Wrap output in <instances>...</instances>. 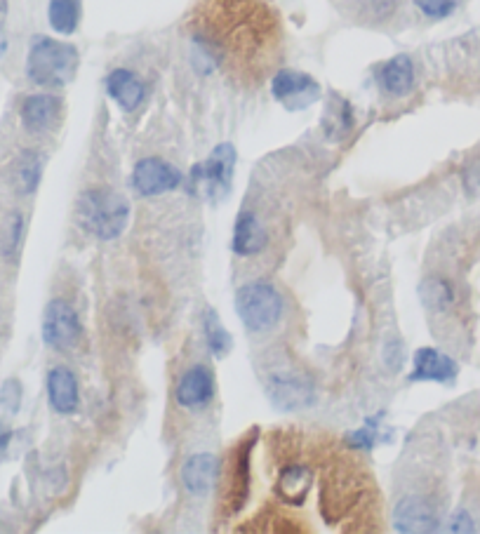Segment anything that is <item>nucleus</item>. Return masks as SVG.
Masks as SVG:
<instances>
[{"instance_id":"obj_1","label":"nucleus","mask_w":480,"mask_h":534,"mask_svg":"<svg viewBox=\"0 0 480 534\" xmlns=\"http://www.w3.org/2000/svg\"><path fill=\"white\" fill-rule=\"evenodd\" d=\"M78 62V50L71 43L38 36L33 38L29 57H26V76L40 88L57 90L76 78Z\"/></svg>"},{"instance_id":"obj_2","label":"nucleus","mask_w":480,"mask_h":534,"mask_svg":"<svg viewBox=\"0 0 480 534\" xmlns=\"http://www.w3.org/2000/svg\"><path fill=\"white\" fill-rule=\"evenodd\" d=\"M76 219L85 231L99 240H113L125 231L130 208L125 198L109 189H90L80 193L76 203Z\"/></svg>"},{"instance_id":"obj_3","label":"nucleus","mask_w":480,"mask_h":534,"mask_svg":"<svg viewBox=\"0 0 480 534\" xmlns=\"http://www.w3.org/2000/svg\"><path fill=\"white\" fill-rule=\"evenodd\" d=\"M236 311L250 332H266L283 316V297L269 283L243 285L236 295Z\"/></svg>"},{"instance_id":"obj_4","label":"nucleus","mask_w":480,"mask_h":534,"mask_svg":"<svg viewBox=\"0 0 480 534\" xmlns=\"http://www.w3.org/2000/svg\"><path fill=\"white\" fill-rule=\"evenodd\" d=\"M233 168H236V151L231 144H219L205 163L193 168L191 184L208 200H219L231 191Z\"/></svg>"},{"instance_id":"obj_5","label":"nucleus","mask_w":480,"mask_h":534,"mask_svg":"<svg viewBox=\"0 0 480 534\" xmlns=\"http://www.w3.org/2000/svg\"><path fill=\"white\" fill-rule=\"evenodd\" d=\"M83 327L76 309L64 299H52L43 316V342L55 351H71L80 342Z\"/></svg>"},{"instance_id":"obj_6","label":"nucleus","mask_w":480,"mask_h":534,"mask_svg":"<svg viewBox=\"0 0 480 534\" xmlns=\"http://www.w3.org/2000/svg\"><path fill=\"white\" fill-rule=\"evenodd\" d=\"M271 95L288 111H304L318 102L320 85L309 73L283 69L271 80Z\"/></svg>"},{"instance_id":"obj_7","label":"nucleus","mask_w":480,"mask_h":534,"mask_svg":"<svg viewBox=\"0 0 480 534\" xmlns=\"http://www.w3.org/2000/svg\"><path fill=\"white\" fill-rule=\"evenodd\" d=\"M182 184V172L160 158L139 160L132 170V186L139 196H163Z\"/></svg>"},{"instance_id":"obj_8","label":"nucleus","mask_w":480,"mask_h":534,"mask_svg":"<svg viewBox=\"0 0 480 534\" xmlns=\"http://www.w3.org/2000/svg\"><path fill=\"white\" fill-rule=\"evenodd\" d=\"M266 396L280 410H302L313 403V386L309 379L292 370L273 372L266 382Z\"/></svg>"},{"instance_id":"obj_9","label":"nucleus","mask_w":480,"mask_h":534,"mask_svg":"<svg viewBox=\"0 0 480 534\" xmlns=\"http://www.w3.org/2000/svg\"><path fill=\"white\" fill-rule=\"evenodd\" d=\"M62 99L57 95H31L26 97L22 106H19V120H22L24 130L31 132V135H43V132H50L62 118Z\"/></svg>"},{"instance_id":"obj_10","label":"nucleus","mask_w":480,"mask_h":534,"mask_svg":"<svg viewBox=\"0 0 480 534\" xmlns=\"http://www.w3.org/2000/svg\"><path fill=\"white\" fill-rule=\"evenodd\" d=\"M215 398V377L205 365H193L179 377L175 400L184 410H200Z\"/></svg>"},{"instance_id":"obj_11","label":"nucleus","mask_w":480,"mask_h":534,"mask_svg":"<svg viewBox=\"0 0 480 534\" xmlns=\"http://www.w3.org/2000/svg\"><path fill=\"white\" fill-rule=\"evenodd\" d=\"M393 525L398 532H433L438 527V516L426 499L405 497L393 509Z\"/></svg>"},{"instance_id":"obj_12","label":"nucleus","mask_w":480,"mask_h":534,"mask_svg":"<svg viewBox=\"0 0 480 534\" xmlns=\"http://www.w3.org/2000/svg\"><path fill=\"white\" fill-rule=\"evenodd\" d=\"M219 478V459L210 452H198L191 455L182 466V483L186 492L193 497L208 495Z\"/></svg>"},{"instance_id":"obj_13","label":"nucleus","mask_w":480,"mask_h":534,"mask_svg":"<svg viewBox=\"0 0 480 534\" xmlns=\"http://www.w3.org/2000/svg\"><path fill=\"white\" fill-rule=\"evenodd\" d=\"M457 363L438 349H419L412 360V382H452L457 377Z\"/></svg>"},{"instance_id":"obj_14","label":"nucleus","mask_w":480,"mask_h":534,"mask_svg":"<svg viewBox=\"0 0 480 534\" xmlns=\"http://www.w3.org/2000/svg\"><path fill=\"white\" fill-rule=\"evenodd\" d=\"M377 85L384 95L405 97L415 88V64L408 55L391 57L377 69Z\"/></svg>"},{"instance_id":"obj_15","label":"nucleus","mask_w":480,"mask_h":534,"mask_svg":"<svg viewBox=\"0 0 480 534\" xmlns=\"http://www.w3.org/2000/svg\"><path fill=\"white\" fill-rule=\"evenodd\" d=\"M48 400L57 415H73L80 405L78 379L69 367H52L48 375Z\"/></svg>"},{"instance_id":"obj_16","label":"nucleus","mask_w":480,"mask_h":534,"mask_svg":"<svg viewBox=\"0 0 480 534\" xmlns=\"http://www.w3.org/2000/svg\"><path fill=\"white\" fill-rule=\"evenodd\" d=\"M269 245V236H266L264 226L259 224L255 212L243 210L236 217V226H233V252L238 257H257Z\"/></svg>"},{"instance_id":"obj_17","label":"nucleus","mask_w":480,"mask_h":534,"mask_svg":"<svg viewBox=\"0 0 480 534\" xmlns=\"http://www.w3.org/2000/svg\"><path fill=\"white\" fill-rule=\"evenodd\" d=\"M106 95L116 102L120 109L132 113L144 102V83L128 69H116L106 76Z\"/></svg>"},{"instance_id":"obj_18","label":"nucleus","mask_w":480,"mask_h":534,"mask_svg":"<svg viewBox=\"0 0 480 534\" xmlns=\"http://www.w3.org/2000/svg\"><path fill=\"white\" fill-rule=\"evenodd\" d=\"M313 483V473L309 466L295 464V466H285L278 476V495L283 502L288 504H302L306 495H309Z\"/></svg>"},{"instance_id":"obj_19","label":"nucleus","mask_w":480,"mask_h":534,"mask_svg":"<svg viewBox=\"0 0 480 534\" xmlns=\"http://www.w3.org/2000/svg\"><path fill=\"white\" fill-rule=\"evenodd\" d=\"M80 17H83V3L80 0H50L48 22L52 31L71 36L78 29Z\"/></svg>"},{"instance_id":"obj_20","label":"nucleus","mask_w":480,"mask_h":534,"mask_svg":"<svg viewBox=\"0 0 480 534\" xmlns=\"http://www.w3.org/2000/svg\"><path fill=\"white\" fill-rule=\"evenodd\" d=\"M43 172V158L36 151H22L15 160V182L22 193L36 191Z\"/></svg>"},{"instance_id":"obj_21","label":"nucleus","mask_w":480,"mask_h":534,"mask_svg":"<svg viewBox=\"0 0 480 534\" xmlns=\"http://www.w3.org/2000/svg\"><path fill=\"white\" fill-rule=\"evenodd\" d=\"M203 332H205V344H208L212 356H217V358L229 356V351L233 346L231 335H229V330L222 325V320L217 318L215 311H205Z\"/></svg>"},{"instance_id":"obj_22","label":"nucleus","mask_w":480,"mask_h":534,"mask_svg":"<svg viewBox=\"0 0 480 534\" xmlns=\"http://www.w3.org/2000/svg\"><path fill=\"white\" fill-rule=\"evenodd\" d=\"M325 128H328L330 137H342L353 128V113L349 102L335 99V102L330 104L328 116H325Z\"/></svg>"},{"instance_id":"obj_23","label":"nucleus","mask_w":480,"mask_h":534,"mask_svg":"<svg viewBox=\"0 0 480 534\" xmlns=\"http://www.w3.org/2000/svg\"><path fill=\"white\" fill-rule=\"evenodd\" d=\"M422 297L424 304L431 306V309H445L452 302V290L445 280L431 278L422 285Z\"/></svg>"},{"instance_id":"obj_24","label":"nucleus","mask_w":480,"mask_h":534,"mask_svg":"<svg viewBox=\"0 0 480 534\" xmlns=\"http://www.w3.org/2000/svg\"><path fill=\"white\" fill-rule=\"evenodd\" d=\"M417 10L429 19H445L457 8V0H412Z\"/></svg>"},{"instance_id":"obj_25","label":"nucleus","mask_w":480,"mask_h":534,"mask_svg":"<svg viewBox=\"0 0 480 534\" xmlns=\"http://www.w3.org/2000/svg\"><path fill=\"white\" fill-rule=\"evenodd\" d=\"M360 8H363V12L372 19H389L393 12L398 10L400 0H358Z\"/></svg>"},{"instance_id":"obj_26","label":"nucleus","mask_w":480,"mask_h":534,"mask_svg":"<svg viewBox=\"0 0 480 534\" xmlns=\"http://www.w3.org/2000/svg\"><path fill=\"white\" fill-rule=\"evenodd\" d=\"M349 443L353 447H360V450H372L377 443V419L375 422H368V426L358 429L356 433H351Z\"/></svg>"},{"instance_id":"obj_27","label":"nucleus","mask_w":480,"mask_h":534,"mask_svg":"<svg viewBox=\"0 0 480 534\" xmlns=\"http://www.w3.org/2000/svg\"><path fill=\"white\" fill-rule=\"evenodd\" d=\"M22 231H24V222H22V217L15 215L10 219V224H8V231H5V252H8V255H12V252L17 250V245H19V240H22Z\"/></svg>"},{"instance_id":"obj_28","label":"nucleus","mask_w":480,"mask_h":534,"mask_svg":"<svg viewBox=\"0 0 480 534\" xmlns=\"http://www.w3.org/2000/svg\"><path fill=\"white\" fill-rule=\"evenodd\" d=\"M452 532H471L473 525H471V518L466 511H457L455 516H452V525H450Z\"/></svg>"},{"instance_id":"obj_29","label":"nucleus","mask_w":480,"mask_h":534,"mask_svg":"<svg viewBox=\"0 0 480 534\" xmlns=\"http://www.w3.org/2000/svg\"><path fill=\"white\" fill-rule=\"evenodd\" d=\"M10 438H12V433L8 429H3V426H0V450H5V447H8Z\"/></svg>"}]
</instances>
